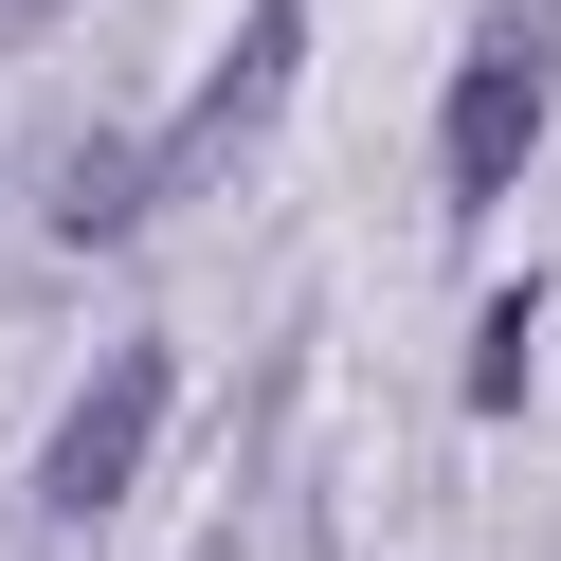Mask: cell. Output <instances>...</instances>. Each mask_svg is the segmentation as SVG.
Instances as JSON below:
<instances>
[{
    "label": "cell",
    "mask_w": 561,
    "mask_h": 561,
    "mask_svg": "<svg viewBox=\"0 0 561 561\" xmlns=\"http://www.w3.org/2000/svg\"><path fill=\"white\" fill-rule=\"evenodd\" d=\"M525 146H543V37H525V19H489V55L453 73V127H435L453 218H489V199L525 182Z\"/></svg>",
    "instance_id": "7a4b0ae2"
},
{
    "label": "cell",
    "mask_w": 561,
    "mask_h": 561,
    "mask_svg": "<svg viewBox=\"0 0 561 561\" xmlns=\"http://www.w3.org/2000/svg\"><path fill=\"white\" fill-rule=\"evenodd\" d=\"M290 73H308V0H254V19H236V55H218V73H199V110L163 127V199H199V182H236V163H254V127L290 110Z\"/></svg>",
    "instance_id": "6da1fadb"
},
{
    "label": "cell",
    "mask_w": 561,
    "mask_h": 561,
    "mask_svg": "<svg viewBox=\"0 0 561 561\" xmlns=\"http://www.w3.org/2000/svg\"><path fill=\"white\" fill-rule=\"evenodd\" d=\"M146 435H163V344H127V363H91V399L55 416L37 489H55V507H110V489L146 471Z\"/></svg>",
    "instance_id": "3957f363"
}]
</instances>
